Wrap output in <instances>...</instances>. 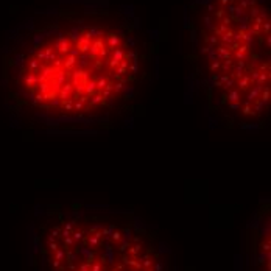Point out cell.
<instances>
[{
    "label": "cell",
    "instance_id": "6da1fadb",
    "mask_svg": "<svg viewBox=\"0 0 271 271\" xmlns=\"http://www.w3.org/2000/svg\"><path fill=\"white\" fill-rule=\"evenodd\" d=\"M145 44L137 19L104 3L41 13L11 48L13 84L34 109L84 119L123 103L140 81Z\"/></svg>",
    "mask_w": 271,
    "mask_h": 271
},
{
    "label": "cell",
    "instance_id": "3957f363",
    "mask_svg": "<svg viewBox=\"0 0 271 271\" xmlns=\"http://www.w3.org/2000/svg\"><path fill=\"white\" fill-rule=\"evenodd\" d=\"M47 249L55 271H162L139 234L115 223L62 221L51 228Z\"/></svg>",
    "mask_w": 271,
    "mask_h": 271
},
{
    "label": "cell",
    "instance_id": "7a4b0ae2",
    "mask_svg": "<svg viewBox=\"0 0 271 271\" xmlns=\"http://www.w3.org/2000/svg\"><path fill=\"white\" fill-rule=\"evenodd\" d=\"M190 62L221 111L245 123L269 109V2L195 0Z\"/></svg>",
    "mask_w": 271,
    "mask_h": 271
}]
</instances>
